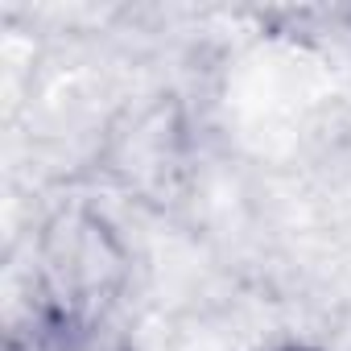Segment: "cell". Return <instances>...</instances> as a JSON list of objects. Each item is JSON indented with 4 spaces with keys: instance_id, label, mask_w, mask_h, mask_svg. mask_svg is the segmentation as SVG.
Segmentation results:
<instances>
[{
    "instance_id": "obj_1",
    "label": "cell",
    "mask_w": 351,
    "mask_h": 351,
    "mask_svg": "<svg viewBox=\"0 0 351 351\" xmlns=\"http://www.w3.org/2000/svg\"><path fill=\"white\" fill-rule=\"evenodd\" d=\"M132 285L124 232L87 199L58 203L34 232L38 322L58 335L104 330Z\"/></svg>"
},
{
    "instance_id": "obj_2",
    "label": "cell",
    "mask_w": 351,
    "mask_h": 351,
    "mask_svg": "<svg viewBox=\"0 0 351 351\" xmlns=\"http://www.w3.org/2000/svg\"><path fill=\"white\" fill-rule=\"evenodd\" d=\"M104 169L112 182L145 203H173L191 173V124L178 95H153L128 108L108 141Z\"/></svg>"
},
{
    "instance_id": "obj_3",
    "label": "cell",
    "mask_w": 351,
    "mask_h": 351,
    "mask_svg": "<svg viewBox=\"0 0 351 351\" xmlns=\"http://www.w3.org/2000/svg\"><path fill=\"white\" fill-rule=\"evenodd\" d=\"M261 351H318L310 343H273V347H261Z\"/></svg>"
}]
</instances>
